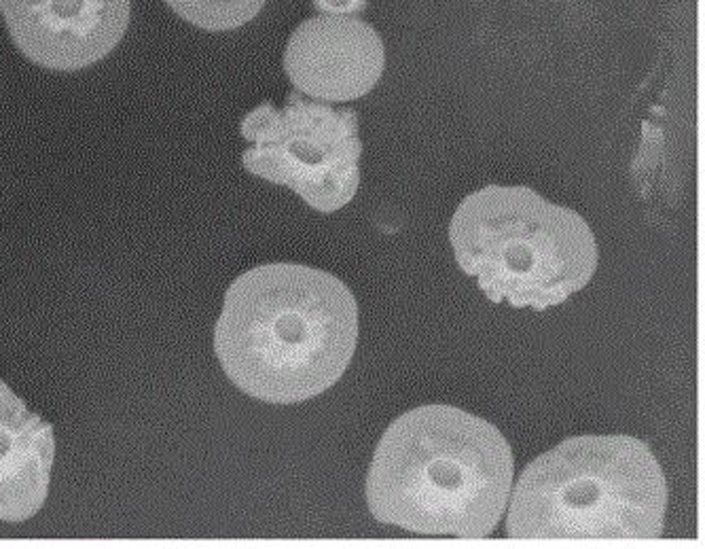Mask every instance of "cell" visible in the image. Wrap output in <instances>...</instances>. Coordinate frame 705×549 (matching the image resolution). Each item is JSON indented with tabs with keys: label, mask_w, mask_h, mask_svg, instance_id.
Segmentation results:
<instances>
[{
	"label": "cell",
	"mask_w": 705,
	"mask_h": 549,
	"mask_svg": "<svg viewBox=\"0 0 705 549\" xmlns=\"http://www.w3.org/2000/svg\"><path fill=\"white\" fill-rule=\"evenodd\" d=\"M358 344V304L328 271L265 263L237 276L214 327L227 378L271 405L309 401L339 382Z\"/></svg>",
	"instance_id": "obj_1"
},
{
	"label": "cell",
	"mask_w": 705,
	"mask_h": 549,
	"mask_svg": "<svg viewBox=\"0 0 705 549\" xmlns=\"http://www.w3.org/2000/svg\"><path fill=\"white\" fill-rule=\"evenodd\" d=\"M513 452L487 420L422 405L382 435L367 475L371 515L426 536L485 538L509 509Z\"/></svg>",
	"instance_id": "obj_2"
},
{
	"label": "cell",
	"mask_w": 705,
	"mask_h": 549,
	"mask_svg": "<svg viewBox=\"0 0 705 549\" xmlns=\"http://www.w3.org/2000/svg\"><path fill=\"white\" fill-rule=\"evenodd\" d=\"M506 534L519 541H652L667 483L646 441L570 437L530 462L511 490Z\"/></svg>",
	"instance_id": "obj_3"
},
{
	"label": "cell",
	"mask_w": 705,
	"mask_h": 549,
	"mask_svg": "<svg viewBox=\"0 0 705 549\" xmlns=\"http://www.w3.org/2000/svg\"><path fill=\"white\" fill-rule=\"evenodd\" d=\"M449 240L460 269L492 304L547 310L585 289L597 269L589 223L523 185H487L466 195Z\"/></svg>",
	"instance_id": "obj_4"
},
{
	"label": "cell",
	"mask_w": 705,
	"mask_h": 549,
	"mask_svg": "<svg viewBox=\"0 0 705 549\" xmlns=\"http://www.w3.org/2000/svg\"><path fill=\"white\" fill-rule=\"evenodd\" d=\"M239 134L248 142L242 164L250 174L292 189L318 212H337L354 199L363 153L354 109L292 92L282 109L269 102L252 109Z\"/></svg>",
	"instance_id": "obj_5"
},
{
	"label": "cell",
	"mask_w": 705,
	"mask_h": 549,
	"mask_svg": "<svg viewBox=\"0 0 705 549\" xmlns=\"http://www.w3.org/2000/svg\"><path fill=\"white\" fill-rule=\"evenodd\" d=\"M132 0H18L3 11L18 51L54 73L85 70L123 41Z\"/></svg>",
	"instance_id": "obj_6"
},
{
	"label": "cell",
	"mask_w": 705,
	"mask_h": 549,
	"mask_svg": "<svg viewBox=\"0 0 705 549\" xmlns=\"http://www.w3.org/2000/svg\"><path fill=\"white\" fill-rule=\"evenodd\" d=\"M380 32L358 16H318L301 22L284 49V73L294 92L316 102H351L384 75Z\"/></svg>",
	"instance_id": "obj_7"
},
{
	"label": "cell",
	"mask_w": 705,
	"mask_h": 549,
	"mask_svg": "<svg viewBox=\"0 0 705 549\" xmlns=\"http://www.w3.org/2000/svg\"><path fill=\"white\" fill-rule=\"evenodd\" d=\"M54 458V428L0 380V519L18 524L43 509Z\"/></svg>",
	"instance_id": "obj_8"
},
{
	"label": "cell",
	"mask_w": 705,
	"mask_h": 549,
	"mask_svg": "<svg viewBox=\"0 0 705 549\" xmlns=\"http://www.w3.org/2000/svg\"><path fill=\"white\" fill-rule=\"evenodd\" d=\"M182 22L206 32H231L250 24L267 0H163Z\"/></svg>",
	"instance_id": "obj_9"
},
{
	"label": "cell",
	"mask_w": 705,
	"mask_h": 549,
	"mask_svg": "<svg viewBox=\"0 0 705 549\" xmlns=\"http://www.w3.org/2000/svg\"><path fill=\"white\" fill-rule=\"evenodd\" d=\"M369 0H313L322 16H358L367 9Z\"/></svg>",
	"instance_id": "obj_10"
},
{
	"label": "cell",
	"mask_w": 705,
	"mask_h": 549,
	"mask_svg": "<svg viewBox=\"0 0 705 549\" xmlns=\"http://www.w3.org/2000/svg\"><path fill=\"white\" fill-rule=\"evenodd\" d=\"M13 3H18V0H0V13H3L7 7H11Z\"/></svg>",
	"instance_id": "obj_11"
}]
</instances>
